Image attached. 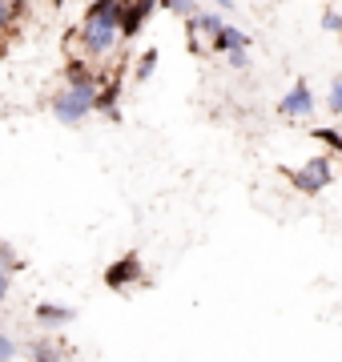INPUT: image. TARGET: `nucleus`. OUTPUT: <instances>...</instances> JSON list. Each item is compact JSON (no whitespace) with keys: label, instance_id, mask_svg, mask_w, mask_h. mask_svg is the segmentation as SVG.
Here are the masks:
<instances>
[{"label":"nucleus","instance_id":"1","mask_svg":"<svg viewBox=\"0 0 342 362\" xmlns=\"http://www.w3.org/2000/svg\"><path fill=\"white\" fill-rule=\"evenodd\" d=\"M117 21H121V0H89L85 21L77 28V45L89 61H101V57H109L121 45Z\"/></svg>","mask_w":342,"mask_h":362},{"label":"nucleus","instance_id":"2","mask_svg":"<svg viewBox=\"0 0 342 362\" xmlns=\"http://www.w3.org/2000/svg\"><path fill=\"white\" fill-rule=\"evenodd\" d=\"M278 173L298 189V194L306 197H318L322 189H326L330 181H334V153H314V157H306L298 169H290V165H278Z\"/></svg>","mask_w":342,"mask_h":362},{"label":"nucleus","instance_id":"3","mask_svg":"<svg viewBox=\"0 0 342 362\" xmlns=\"http://www.w3.org/2000/svg\"><path fill=\"white\" fill-rule=\"evenodd\" d=\"M49 113L61 121V125H69V129H81L85 121L93 117V93L85 89H57L53 97H49Z\"/></svg>","mask_w":342,"mask_h":362},{"label":"nucleus","instance_id":"4","mask_svg":"<svg viewBox=\"0 0 342 362\" xmlns=\"http://www.w3.org/2000/svg\"><path fill=\"white\" fill-rule=\"evenodd\" d=\"M121 89H125V65H117L113 73H105V81L97 85L93 113L109 117V121H121Z\"/></svg>","mask_w":342,"mask_h":362},{"label":"nucleus","instance_id":"5","mask_svg":"<svg viewBox=\"0 0 342 362\" xmlns=\"http://www.w3.org/2000/svg\"><path fill=\"white\" fill-rule=\"evenodd\" d=\"M101 278H105V290H133V286L141 282L145 278V270H141V254H121V258H113L105 266V274H101Z\"/></svg>","mask_w":342,"mask_h":362},{"label":"nucleus","instance_id":"6","mask_svg":"<svg viewBox=\"0 0 342 362\" xmlns=\"http://www.w3.org/2000/svg\"><path fill=\"white\" fill-rule=\"evenodd\" d=\"M158 13V0H121V21H117V37L121 40H133L141 37L149 16Z\"/></svg>","mask_w":342,"mask_h":362},{"label":"nucleus","instance_id":"7","mask_svg":"<svg viewBox=\"0 0 342 362\" xmlns=\"http://www.w3.org/2000/svg\"><path fill=\"white\" fill-rule=\"evenodd\" d=\"M278 113L290 117V121H306V117L314 113V93H310V81H294L286 89V97L278 101Z\"/></svg>","mask_w":342,"mask_h":362},{"label":"nucleus","instance_id":"8","mask_svg":"<svg viewBox=\"0 0 342 362\" xmlns=\"http://www.w3.org/2000/svg\"><path fill=\"white\" fill-rule=\"evenodd\" d=\"M250 33H242V28H234V25H222L218 33L210 37V52H218V57H225L230 49H246L250 52Z\"/></svg>","mask_w":342,"mask_h":362},{"label":"nucleus","instance_id":"9","mask_svg":"<svg viewBox=\"0 0 342 362\" xmlns=\"http://www.w3.org/2000/svg\"><path fill=\"white\" fill-rule=\"evenodd\" d=\"M225 21H222V13H194V16H185V33H189V37H213V33H218V28H222Z\"/></svg>","mask_w":342,"mask_h":362},{"label":"nucleus","instance_id":"10","mask_svg":"<svg viewBox=\"0 0 342 362\" xmlns=\"http://www.w3.org/2000/svg\"><path fill=\"white\" fill-rule=\"evenodd\" d=\"M77 318V310L73 306H57V302H37V322L45 326H65Z\"/></svg>","mask_w":342,"mask_h":362},{"label":"nucleus","instance_id":"11","mask_svg":"<svg viewBox=\"0 0 342 362\" xmlns=\"http://www.w3.org/2000/svg\"><path fill=\"white\" fill-rule=\"evenodd\" d=\"M158 61H161V52L158 49H145L141 57H137V69H133V85H145V81L158 73Z\"/></svg>","mask_w":342,"mask_h":362},{"label":"nucleus","instance_id":"12","mask_svg":"<svg viewBox=\"0 0 342 362\" xmlns=\"http://www.w3.org/2000/svg\"><path fill=\"white\" fill-rule=\"evenodd\" d=\"M0 270L4 274H25L28 270V262L20 258V254L13 250V242H4V238H0Z\"/></svg>","mask_w":342,"mask_h":362},{"label":"nucleus","instance_id":"13","mask_svg":"<svg viewBox=\"0 0 342 362\" xmlns=\"http://www.w3.org/2000/svg\"><path fill=\"white\" fill-rule=\"evenodd\" d=\"M28 362H61V350H57L53 342H45V338H40V342L28 346Z\"/></svg>","mask_w":342,"mask_h":362},{"label":"nucleus","instance_id":"14","mask_svg":"<svg viewBox=\"0 0 342 362\" xmlns=\"http://www.w3.org/2000/svg\"><path fill=\"white\" fill-rule=\"evenodd\" d=\"M310 137H314L318 145H326V153L342 157V133L338 129H310Z\"/></svg>","mask_w":342,"mask_h":362},{"label":"nucleus","instance_id":"15","mask_svg":"<svg viewBox=\"0 0 342 362\" xmlns=\"http://www.w3.org/2000/svg\"><path fill=\"white\" fill-rule=\"evenodd\" d=\"M158 8H165V13H173V16H194L198 13V0H158Z\"/></svg>","mask_w":342,"mask_h":362},{"label":"nucleus","instance_id":"16","mask_svg":"<svg viewBox=\"0 0 342 362\" xmlns=\"http://www.w3.org/2000/svg\"><path fill=\"white\" fill-rule=\"evenodd\" d=\"M326 109L334 117H342V77H334V85H330V93H326Z\"/></svg>","mask_w":342,"mask_h":362},{"label":"nucleus","instance_id":"17","mask_svg":"<svg viewBox=\"0 0 342 362\" xmlns=\"http://www.w3.org/2000/svg\"><path fill=\"white\" fill-rule=\"evenodd\" d=\"M225 61H230V69H237V73H242V69H250V57H246V49H230V52H225Z\"/></svg>","mask_w":342,"mask_h":362},{"label":"nucleus","instance_id":"18","mask_svg":"<svg viewBox=\"0 0 342 362\" xmlns=\"http://www.w3.org/2000/svg\"><path fill=\"white\" fill-rule=\"evenodd\" d=\"M322 28H326V33H338V37H342V13L326 8V13H322Z\"/></svg>","mask_w":342,"mask_h":362},{"label":"nucleus","instance_id":"19","mask_svg":"<svg viewBox=\"0 0 342 362\" xmlns=\"http://www.w3.org/2000/svg\"><path fill=\"white\" fill-rule=\"evenodd\" d=\"M13 358H16V342L0 330V362H13Z\"/></svg>","mask_w":342,"mask_h":362},{"label":"nucleus","instance_id":"20","mask_svg":"<svg viewBox=\"0 0 342 362\" xmlns=\"http://www.w3.org/2000/svg\"><path fill=\"white\" fill-rule=\"evenodd\" d=\"M13 8H8V4H4V0H0V33H4V28H13Z\"/></svg>","mask_w":342,"mask_h":362},{"label":"nucleus","instance_id":"21","mask_svg":"<svg viewBox=\"0 0 342 362\" xmlns=\"http://www.w3.org/2000/svg\"><path fill=\"white\" fill-rule=\"evenodd\" d=\"M8 290H13V274H4V270H0V306H4Z\"/></svg>","mask_w":342,"mask_h":362},{"label":"nucleus","instance_id":"22","mask_svg":"<svg viewBox=\"0 0 342 362\" xmlns=\"http://www.w3.org/2000/svg\"><path fill=\"white\" fill-rule=\"evenodd\" d=\"M213 4H218L222 13H234V0H213Z\"/></svg>","mask_w":342,"mask_h":362},{"label":"nucleus","instance_id":"23","mask_svg":"<svg viewBox=\"0 0 342 362\" xmlns=\"http://www.w3.org/2000/svg\"><path fill=\"white\" fill-rule=\"evenodd\" d=\"M49 4H53V8H65V4H69V0H49Z\"/></svg>","mask_w":342,"mask_h":362},{"label":"nucleus","instance_id":"24","mask_svg":"<svg viewBox=\"0 0 342 362\" xmlns=\"http://www.w3.org/2000/svg\"><path fill=\"white\" fill-rule=\"evenodd\" d=\"M4 4H13V0H4Z\"/></svg>","mask_w":342,"mask_h":362}]
</instances>
